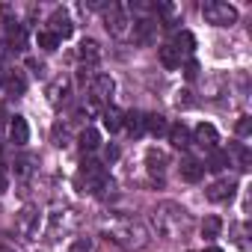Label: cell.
I'll return each mask as SVG.
<instances>
[{"mask_svg":"<svg viewBox=\"0 0 252 252\" xmlns=\"http://www.w3.org/2000/svg\"><path fill=\"white\" fill-rule=\"evenodd\" d=\"M166 137H169V143H172L175 149H190V146H193V131L187 128L184 122H175Z\"/></svg>","mask_w":252,"mask_h":252,"instance_id":"obj_14","label":"cell"},{"mask_svg":"<svg viewBox=\"0 0 252 252\" xmlns=\"http://www.w3.org/2000/svg\"><path fill=\"white\" fill-rule=\"evenodd\" d=\"M68 95H71V80L68 77H54L51 80V86H48V101H51V107H63L65 101H68Z\"/></svg>","mask_w":252,"mask_h":252,"instance_id":"obj_9","label":"cell"},{"mask_svg":"<svg viewBox=\"0 0 252 252\" xmlns=\"http://www.w3.org/2000/svg\"><path fill=\"white\" fill-rule=\"evenodd\" d=\"M158 57H160V65H163V68H169V71L181 68V54H178L172 45H163V48L158 51Z\"/></svg>","mask_w":252,"mask_h":252,"instance_id":"obj_23","label":"cell"},{"mask_svg":"<svg viewBox=\"0 0 252 252\" xmlns=\"http://www.w3.org/2000/svg\"><path fill=\"white\" fill-rule=\"evenodd\" d=\"M77 146H80L83 152H95V149L101 146V134H98L95 128H89V125H86V128L80 131V137H77Z\"/></svg>","mask_w":252,"mask_h":252,"instance_id":"obj_22","label":"cell"},{"mask_svg":"<svg viewBox=\"0 0 252 252\" xmlns=\"http://www.w3.org/2000/svg\"><path fill=\"white\" fill-rule=\"evenodd\" d=\"M27 65L33 68V74H36V77H45V65H42V63H36V60H27Z\"/></svg>","mask_w":252,"mask_h":252,"instance_id":"obj_39","label":"cell"},{"mask_svg":"<svg viewBox=\"0 0 252 252\" xmlns=\"http://www.w3.org/2000/svg\"><path fill=\"white\" fill-rule=\"evenodd\" d=\"M202 175H205V163H199V160H193V158L181 160V178H184V181L196 184V181H202Z\"/></svg>","mask_w":252,"mask_h":252,"instance_id":"obj_19","label":"cell"},{"mask_svg":"<svg viewBox=\"0 0 252 252\" xmlns=\"http://www.w3.org/2000/svg\"><path fill=\"white\" fill-rule=\"evenodd\" d=\"M101 122H104V128H107L110 134H116L122 125H125V113H122L119 107H107V110L101 113Z\"/></svg>","mask_w":252,"mask_h":252,"instance_id":"obj_20","label":"cell"},{"mask_svg":"<svg viewBox=\"0 0 252 252\" xmlns=\"http://www.w3.org/2000/svg\"><path fill=\"white\" fill-rule=\"evenodd\" d=\"M225 166H228V155L220 152V149H211V155H208V166H205V169L220 172V169H225Z\"/></svg>","mask_w":252,"mask_h":252,"instance_id":"obj_27","label":"cell"},{"mask_svg":"<svg viewBox=\"0 0 252 252\" xmlns=\"http://www.w3.org/2000/svg\"><path fill=\"white\" fill-rule=\"evenodd\" d=\"M24 45H27V27L18 24V21H12L9 30H6V48H12V51H24Z\"/></svg>","mask_w":252,"mask_h":252,"instance_id":"obj_16","label":"cell"},{"mask_svg":"<svg viewBox=\"0 0 252 252\" xmlns=\"http://www.w3.org/2000/svg\"><path fill=\"white\" fill-rule=\"evenodd\" d=\"M6 125H9V110H6V107H0V137L6 134Z\"/></svg>","mask_w":252,"mask_h":252,"instance_id":"obj_37","label":"cell"},{"mask_svg":"<svg viewBox=\"0 0 252 252\" xmlns=\"http://www.w3.org/2000/svg\"><path fill=\"white\" fill-rule=\"evenodd\" d=\"M15 231H18L21 237L33 240V237L39 234V211L27 205V208H24V211L18 214V220H15Z\"/></svg>","mask_w":252,"mask_h":252,"instance_id":"obj_8","label":"cell"},{"mask_svg":"<svg viewBox=\"0 0 252 252\" xmlns=\"http://www.w3.org/2000/svg\"><path fill=\"white\" fill-rule=\"evenodd\" d=\"M237 163H240V169L246 172V169H252V152L246 149V146H237Z\"/></svg>","mask_w":252,"mask_h":252,"instance_id":"obj_33","label":"cell"},{"mask_svg":"<svg viewBox=\"0 0 252 252\" xmlns=\"http://www.w3.org/2000/svg\"><path fill=\"white\" fill-rule=\"evenodd\" d=\"M184 74H187V80H196V74H199V63H196V60H190V63H187V68H184Z\"/></svg>","mask_w":252,"mask_h":252,"instance_id":"obj_38","label":"cell"},{"mask_svg":"<svg viewBox=\"0 0 252 252\" xmlns=\"http://www.w3.org/2000/svg\"><path fill=\"white\" fill-rule=\"evenodd\" d=\"M202 15L214 27H231L237 21V9L228 6V3H220V0H208V3H202Z\"/></svg>","mask_w":252,"mask_h":252,"instance_id":"obj_5","label":"cell"},{"mask_svg":"<svg viewBox=\"0 0 252 252\" xmlns=\"http://www.w3.org/2000/svg\"><path fill=\"white\" fill-rule=\"evenodd\" d=\"M48 33H54V36H57L60 42H63V39H68V36L74 33V24H71L68 12H65L63 6L51 12V18H48Z\"/></svg>","mask_w":252,"mask_h":252,"instance_id":"obj_7","label":"cell"},{"mask_svg":"<svg viewBox=\"0 0 252 252\" xmlns=\"http://www.w3.org/2000/svg\"><path fill=\"white\" fill-rule=\"evenodd\" d=\"M3 80H6V71H3V68H0V86H3Z\"/></svg>","mask_w":252,"mask_h":252,"instance_id":"obj_42","label":"cell"},{"mask_svg":"<svg viewBox=\"0 0 252 252\" xmlns=\"http://www.w3.org/2000/svg\"><path fill=\"white\" fill-rule=\"evenodd\" d=\"M54 146H65V128H63V125H54Z\"/></svg>","mask_w":252,"mask_h":252,"instance_id":"obj_35","label":"cell"},{"mask_svg":"<svg viewBox=\"0 0 252 252\" xmlns=\"http://www.w3.org/2000/svg\"><path fill=\"white\" fill-rule=\"evenodd\" d=\"M92 249H95L92 237H74L71 246H68V252H92Z\"/></svg>","mask_w":252,"mask_h":252,"instance_id":"obj_31","label":"cell"},{"mask_svg":"<svg viewBox=\"0 0 252 252\" xmlns=\"http://www.w3.org/2000/svg\"><path fill=\"white\" fill-rule=\"evenodd\" d=\"M178 54H193V48H196V39H193V33L190 30H181L178 36H175V45H172Z\"/></svg>","mask_w":252,"mask_h":252,"instance_id":"obj_26","label":"cell"},{"mask_svg":"<svg viewBox=\"0 0 252 252\" xmlns=\"http://www.w3.org/2000/svg\"><path fill=\"white\" fill-rule=\"evenodd\" d=\"M104 27H107L110 36L122 39L125 33H128V27H131L128 6H122V3H107V6H104Z\"/></svg>","mask_w":252,"mask_h":252,"instance_id":"obj_4","label":"cell"},{"mask_svg":"<svg viewBox=\"0 0 252 252\" xmlns=\"http://www.w3.org/2000/svg\"><path fill=\"white\" fill-rule=\"evenodd\" d=\"M220 228H222V220H220V217H205V222H202V237H205V240H214V237L220 234Z\"/></svg>","mask_w":252,"mask_h":252,"instance_id":"obj_28","label":"cell"},{"mask_svg":"<svg viewBox=\"0 0 252 252\" xmlns=\"http://www.w3.org/2000/svg\"><path fill=\"white\" fill-rule=\"evenodd\" d=\"M205 252H222V249H217V246H211V249H205Z\"/></svg>","mask_w":252,"mask_h":252,"instance_id":"obj_43","label":"cell"},{"mask_svg":"<svg viewBox=\"0 0 252 252\" xmlns=\"http://www.w3.org/2000/svg\"><path fill=\"white\" fill-rule=\"evenodd\" d=\"M158 36V21L155 18H137L134 21V42L137 45H152Z\"/></svg>","mask_w":252,"mask_h":252,"instance_id":"obj_10","label":"cell"},{"mask_svg":"<svg viewBox=\"0 0 252 252\" xmlns=\"http://www.w3.org/2000/svg\"><path fill=\"white\" fill-rule=\"evenodd\" d=\"M6 15H9V6H0V27H3V21H6Z\"/></svg>","mask_w":252,"mask_h":252,"instance_id":"obj_41","label":"cell"},{"mask_svg":"<svg viewBox=\"0 0 252 252\" xmlns=\"http://www.w3.org/2000/svg\"><path fill=\"white\" fill-rule=\"evenodd\" d=\"M36 45H39L42 51H48V54H51V51H57V48H60V39H57L54 33L42 30V33H36Z\"/></svg>","mask_w":252,"mask_h":252,"instance_id":"obj_29","label":"cell"},{"mask_svg":"<svg viewBox=\"0 0 252 252\" xmlns=\"http://www.w3.org/2000/svg\"><path fill=\"white\" fill-rule=\"evenodd\" d=\"M122 128H128L131 137H143L146 134V113H140V110L125 113V125H122Z\"/></svg>","mask_w":252,"mask_h":252,"instance_id":"obj_18","label":"cell"},{"mask_svg":"<svg viewBox=\"0 0 252 252\" xmlns=\"http://www.w3.org/2000/svg\"><path fill=\"white\" fill-rule=\"evenodd\" d=\"M74 225H77L74 211H68V208H63V211H51V214H48V228H45V234H48V240H60V237L68 234Z\"/></svg>","mask_w":252,"mask_h":252,"instance_id":"obj_6","label":"cell"},{"mask_svg":"<svg viewBox=\"0 0 252 252\" xmlns=\"http://www.w3.org/2000/svg\"><path fill=\"white\" fill-rule=\"evenodd\" d=\"M0 252H12V249H6V246H0Z\"/></svg>","mask_w":252,"mask_h":252,"instance_id":"obj_44","label":"cell"},{"mask_svg":"<svg viewBox=\"0 0 252 252\" xmlns=\"http://www.w3.org/2000/svg\"><path fill=\"white\" fill-rule=\"evenodd\" d=\"M190 225H193V220H190V214H187L181 205H175V202H160V205L155 208V231H158L163 240H184L187 231H190Z\"/></svg>","mask_w":252,"mask_h":252,"instance_id":"obj_2","label":"cell"},{"mask_svg":"<svg viewBox=\"0 0 252 252\" xmlns=\"http://www.w3.org/2000/svg\"><path fill=\"white\" fill-rule=\"evenodd\" d=\"M80 60H83V65H89V68L101 60V48H98L95 39H83V42H80Z\"/></svg>","mask_w":252,"mask_h":252,"instance_id":"obj_21","label":"cell"},{"mask_svg":"<svg viewBox=\"0 0 252 252\" xmlns=\"http://www.w3.org/2000/svg\"><path fill=\"white\" fill-rule=\"evenodd\" d=\"M166 155L160 152V149H149L146 152V169L152 172V175H158V178H163V172H166Z\"/></svg>","mask_w":252,"mask_h":252,"instance_id":"obj_17","label":"cell"},{"mask_svg":"<svg viewBox=\"0 0 252 252\" xmlns=\"http://www.w3.org/2000/svg\"><path fill=\"white\" fill-rule=\"evenodd\" d=\"M234 131H237V137H249L252 134V119L249 116H240V122H237Z\"/></svg>","mask_w":252,"mask_h":252,"instance_id":"obj_34","label":"cell"},{"mask_svg":"<svg viewBox=\"0 0 252 252\" xmlns=\"http://www.w3.org/2000/svg\"><path fill=\"white\" fill-rule=\"evenodd\" d=\"M30 166H33L30 158H18V160L12 163V172H15L18 178H27V175H30Z\"/></svg>","mask_w":252,"mask_h":252,"instance_id":"obj_32","label":"cell"},{"mask_svg":"<svg viewBox=\"0 0 252 252\" xmlns=\"http://www.w3.org/2000/svg\"><path fill=\"white\" fill-rule=\"evenodd\" d=\"M80 184L92 196H104L107 190H113V181H110L104 163H98V160H83L80 163Z\"/></svg>","mask_w":252,"mask_h":252,"instance_id":"obj_3","label":"cell"},{"mask_svg":"<svg viewBox=\"0 0 252 252\" xmlns=\"http://www.w3.org/2000/svg\"><path fill=\"white\" fill-rule=\"evenodd\" d=\"M101 228H104V234H110V240L122 243L125 249H143L149 243V228L137 217L110 214V217L101 220Z\"/></svg>","mask_w":252,"mask_h":252,"instance_id":"obj_1","label":"cell"},{"mask_svg":"<svg viewBox=\"0 0 252 252\" xmlns=\"http://www.w3.org/2000/svg\"><path fill=\"white\" fill-rule=\"evenodd\" d=\"M193 143H199L202 149H217V143H220V134H217V128L214 125H208V122H202V125H196V131H193Z\"/></svg>","mask_w":252,"mask_h":252,"instance_id":"obj_11","label":"cell"},{"mask_svg":"<svg viewBox=\"0 0 252 252\" xmlns=\"http://www.w3.org/2000/svg\"><path fill=\"white\" fill-rule=\"evenodd\" d=\"M89 89H92V98L101 104V101H107V98L113 95L116 80H113L110 74H95V77H92V83H89Z\"/></svg>","mask_w":252,"mask_h":252,"instance_id":"obj_12","label":"cell"},{"mask_svg":"<svg viewBox=\"0 0 252 252\" xmlns=\"http://www.w3.org/2000/svg\"><path fill=\"white\" fill-rule=\"evenodd\" d=\"M6 184H9V181H6V172H3V169H0V193H3V190H6Z\"/></svg>","mask_w":252,"mask_h":252,"instance_id":"obj_40","label":"cell"},{"mask_svg":"<svg viewBox=\"0 0 252 252\" xmlns=\"http://www.w3.org/2000/svg\"><path fill=\"white\" fill-rule=\"evenodd\" d=\"M234 190H237V184L231 181V178H220V181H214L211 187H208V199L211 202H228L231 196H234Z\"/></svg>","mask_w":252,"mask_h":252,"instance_id":"obj_13","label":"cell"},{"mask_svg":"<svg viewBox=\"0 0 252 252\" xmlns=\"http://www.w3.org/2000/svg\"><path fill=\"white\" fill-rule=\"evenodd\" d=\"M95 113H101V104H98V101H95V98L89 95V98H86V101H83V104L77 107V119H83V116L89 119V116H95Z\"/></svg>","mask_w":252,"mask_h":252,"instance_id":"obj_30","label":"cell"},{"mask_svg":"<svg viewBox=\"0 0 252 252\" xmlns=\"http://www.w3.org/2000/svg\"><path fill=\"white\" fill-rule=\"evenodd\" d=\"M119 160V146H107L104 149V163H116Z\"/></svg>","mask_w":252,"mask_h":252,"instance_id":"obj_36","label":"cell"},{"mask_svg":"<svg viewBox=\"0 0 252 252\" xmlns=\"http://www.w3.org/2000/svg\"><path fill=\"white\" fill-rule=\"evenodd\" d=\"M9 137H12L15 146H27V140H30V125H27L24 116H12L9 119Z\"/></svg>","mask_w":252,"mask_h":252,"instance_id":"obj_15","label":"cell"},{"mask_svg":"<svg viewBox=\"0 0 252 252\" xmlns=\"http://www.w3.org/2000/svg\"><path fill=\"white\" fill-rule=\"evenodd\" d=\"M146 131H152L155 137H163V134H169V125L160 113H152V116H146Z\"/></svg>","mask_w":252,"mask_h":252,"instance_id":"obj_25","label":"cell"},{"mask_svg":"<svg viewBox=\"0 0 252 252\" xmlns=\"http://www.w3.org/2000/svg\"><path fill=\"white\" fill-rule=\"evenodd\" d=\"M3 83H6V92H9V95H15V98H18V95H24V89H27V77H24L21 71H9Z\"/></svg>","mask_w":252,"mask_h":252,"instance_id":"obj_24","label":"cell"}]
</instances>
